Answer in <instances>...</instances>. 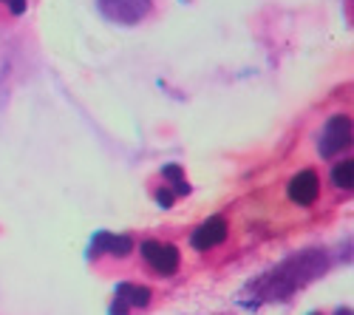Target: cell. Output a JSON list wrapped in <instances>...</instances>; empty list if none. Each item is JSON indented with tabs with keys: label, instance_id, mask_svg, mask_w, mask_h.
Instances as JSON below:
<instances>
[{
	"label": "cell",
	"instance_id": "2",
	"mask_svg": "<svg viewBox=\"0 0 354 315\" xmlns=\"http://www.w3.org/2000/svg\"><path fill=\"white\" fill-rule=\"evenodd\" d=\"M139 259L156 278H173L182 270V250L173 242L162 239H145L139 244Z\"/></svg>",
	"mask_w": 354,
	"mask_h": 315
},
{
	"label": "cell",
	"instance_id": "6",
	"mask_svg": "<svg viewBox=\"0 0 354 315\" xmlns=\"http://www.w3.org/2000/svg\"><path fill=\"white\" fill-rule=\"evenodd\" d=\"M227 233H230L227 219H224V216H210L207 222H201L196 231H193V236H190V247L198 250V253H207V250L224 244Z\"/></svg>",
	"mask_w": 354,
	"mask_h": 315
},
{
	"label": "cell",
	"instance_id": "11",
	"mask_svg": "<svg viewBox=\"0 0 354 315\" xmlns=\"http://www.w3.org/2000/svg\"><path fill=\"white\" fill-rule=\"evenodd\" d=\"M153 196H156V202H159L162 208H173V202H176V193H173V190H170L165 182H162V188H159Z\"/></svg>",
	"mask_w": 354,
	"mask_h": 315
},
{
	"label": "cell",
	"instance_id": "3",
	"mask_svg": "<svg viewBox=\"0 0 354 315\" xmlns=\"http://www.w3.org/2000/svg\"><path fill=\"white\" fill-rule=\"evenodd\" d=\"M351 145V117L346 111H337L326 120L320 131V156L332 159L337 154H343Z\"/></svg>",
	"mask_w": 354,
	"mask_h": 315
},
{
	"label": "cell",
	"instance_id": "1",
	"mask_svg": "<svg viewBox=\"0 0 354 315\" xmlns=\"http://www.w3.org/2000/svg\"><path fill=\"white\" fill-rule=\"evenodd\" d=\"M97 6L116 26H142L159 15L162 0H97Z\"/></svg>",
	"mask_w": 354,
	"mask_h": 315
},
{
	"label": "cell",
	"instance_id": "10",
	"mask_svg": "<svg viewBox=\"0 0 354 315\" xmlns=\"http://www.w3.org/2000/svg\"><path fill=\"white\" fill-rule=\"evenodd\" d=\"M28 0H0V23H15L26 17Z\"/></svg>",
	"mask_w": 354,
	"mask_h": 315
},
{
	"label": "cell",
	"instance_id": "8",
	"mask_svg": "<svg viewBox=\"0 0 354 315\" xmlns=\"http://www.w3.org/2000/svg\"><path fill=\"white\" fill-rule=\"evenodd\" d=\"M162 179H167L165 185L176 193V196H185V193H190V185H187V177H185V170L179 168V165H167V168H162Z\"/></svg>",
	"mask_w": 354,
	"mask_h": 315
},
{
	"label": "cell",
	"instance_id": "7",
	"mask_svg": "<svg viewBox=\"0 0 354 315\" xmlns=\"http://www.w3.org/2000/svg\"><path fill=\"white\" fill-rule=\"evenodd\" d=\"M111 255V259H116V262H122V259H128V255L133 253V242L128 239V236H111V233H102L100 239H97V244H94V255Z\"/></svg>",
	"mask_w": 354,
	"mask_h": 315
},
{
	"label": "cell",
	"instance_id": "5",
	"mask_svg": "<svg viewBox=\"0 0 354 315\" xmlns=\"http://www.w3.org/2000/svg\"><path fill=\"white\" fill-rule=\"evenodd\" d=\"M153 304V290L145 287V284H122L116 290V301L111 307V315H131V312H142Z\"/></svg>",
	"mask_w": 354,
	"mask_h": 315
},
{
	"label": "cell",
	"instance_id": "4",
	"mask_svg": "<svg viewBox=\"0 0 354 315\" xmlns=\"http://www.w3.org/2000/svg\"><path fill=\"white\" fill-rule=\"evenodd\" d=\"M286 196L292 205L298 208H312L320 196V177L315 168H306V170H298L292 179H289V188H286Z\"/></svg>",
	"mask_w": 354,
	"mask_h": 315
},
{
	"label": "cell",
	"instance_id": "9",
	"mask_svg": "<svg viewBox=\"0 0 354 315\" xmlns=\"http://www.w3.org/2000/svg\"><path fill=\"white\" fill-rule=\"evenodd\" d=\"M351 179H354V162L351 159H340L332 168V185L337 190H351Z\"/></svg>",
	"mask_w": 354,
	"mask_h": 315
}]
</instances>
